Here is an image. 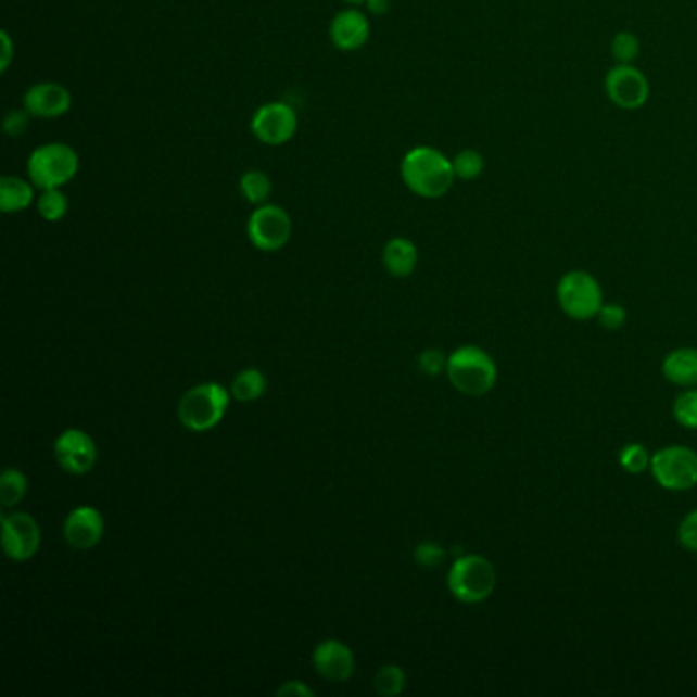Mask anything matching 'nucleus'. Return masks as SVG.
<instances>
[{
	"label": "nucleus",
	"mask_w": 697,
	"mask_h": 697,
	"mask_svg": "<svg viewBox=\"0 0 697 697\" xmlns=\"http://www.w3.org/2000/svg\"><path fill=\"white\" fill-rule=\"evenodd\" d=\"M405 187L423 199H440L453 189L454 166L436 148L419 145L409 150L402 162Z\"/></svg>",
	"instance_id": "obj_1"
},
{
	"label": "nucleus",
	"mask_w": 697,
	"mask_h": 697,
	"mask_svg": "<svg viewBox=\"0 0 697 697\" xmlns=\"http://www.w3.org/2000/svg\"><path fill=\"white\" fill-rule=\"evenodd\" d=\"M446 375L454 389L469 397L487 395L497 383V367L493 358L477 346L454 350L446 363Z\"/></svg>",
	"instance_id": "obj_2"
},
{
	"label": "nucleus",
	"mask_w": 697,
	"mask_h": 697,
	"mask_svg": "<svg viewBox=\"0 0 697 697\" xmlns=\"http://www.w3.org/2000/svg\"><path fill=\"white\" fill-rule=\"evenodd\" d=\"M78 154L68 143H46L34 150L27 162V173L34 187L48 191V189H62L68 185L74 176L78 175Z\"/></svg>",
	"instance_id": "obj_3"
},
{
	"label": "nucleus",
	"mask_w": 697,
	"mask_h": 697,
	"mask_svg": "<svg viewBox=\"0 0 697 697\" xmlns=\"http://www.w3.org/2000/svg\"><path fill=\"white\" fill-rule=\"evenodd\" d=\"M227 403L229 395L221 384H199L182 395L178 419L191 432H207L226 416Z\"/></svg>",
	"instance_id": "obj_4"
},
{
	"label": "nucleus",
	"mask_w": 697,
	"mask_h": 697,
	"mask_svg": "<svg viewBox=\"0 0 697 697\" xmlns=\"http://www.w3.org/2000/svg\"><path fill=\"white\" fill-rule=\"evenodd\" d=\"M497 585L495 567L479 555L460 557L448 573V590L462 604H481L491 597Z\"/></svg>",
	"instance_id": "obj_5"
},
{
	"label": "nucleus",
	"mask_w": 697,
	"mask_h": 697,
	"mask_svg": "<svg viewBox=\"0 0 697 697\" xmlns=\"http://www.w3.org/2000/svg\"><path fill=\"white\" fill-rule=\"evenodd\" d=\"M560 309L576 321L593 319L604 307V293L595 277L585 270L567 273L557 287Z\"/></svg>",
	"instance_id": "obj_6"
},
{
	"label": "nucleus",
	"mask_w": 697,
	"mask_h": 697,
	"mask_svg": "<svg viewBox=\"0 0 697 697\" xmlns=\"http://www.w3.org/2000/svg\"><path fill=\"white\" fill-rule=\"evenodd\" d=\"M655 481L667 491H689L697 485V453L687 446H667L650 458Z\"/></svg>",
	"instance_id": "obj_7"
},
{
	"label": "nucleus",
	"mask_w": 697,
	"mask_h": 697,
	"mask_svg": "<svg viewBox=\"0 0 697 697\" xmlns=\"http://www.w3.org/2000/svg\"><path fill=\"white\" fill-rule=\"evenodd\" d=\"M293 221L279 205H261L250 215L248 236L250 242L262 252H277L291 240Z\"/></svg>",
	"instance_id": "obj_8"
},
{
	"label": "nucleus",
	"mask_w": 697,
	"mask_h": 697,
	"mask_svg": "<svg viewBox=\"0 0 697 697\" xmlns=\"http://www.w3.org/2000/svg\"><path fill=\"white\" fill-rule=\"evenodd\" d=\"M295 109L287 103H268L252 117V134L266 145H282L296 134Z\"/></svg>",
	"instance_id": "obj_9"
},
{
	"label": "nucleus",
	"mask_w": 697,
	"mask_h": 697,
	"mask_svg": "<svg viewBox=\"0 0 697 697\" xmlns=\"http://www.w3.org/2000/svg\"><path fill=\"white\" fill-rule=\"evenodd\" d=\"M606 92L613 105L620 109H641L648 101V80L645 74L630 66L618 64L606 76Z\"/></svg>",
	"instance_id": "obj_10"
},
{
	"label": "nucleus",
	"mask_w": 697,
	"mask_h": 697,
	"mask_svg": "<svg viewBox=\"0 0 697 697\" xmlns=\"http://www.w3.org/2000/svg\"><path fill=\"white\" fill-rule=\"evenodd\" d=\"M39 525L29 514H9L2 518V548L13 560H27L39 548Z\"/></svg>",
	"instance_id": "obj_11"
},
{
	"label": "nucleus",
	"mask_w": 697,
	"mask_h": 697,
	"mask_svg": "<svg viewBox=\"0 0 697 697\" xmlns=\"http://www.w3.org/2000/svg\"><path fill=\"white\" fill-rule=\"evenodd\" d=\"M53 454L58 465L72 474H87L97 462V446L83 430L62 432L53 444Z\"/></svg>",
	"instance_id": "obj_12"
},
{
	"label": "nucleus",
	"mask_w": 697,
	"mask_h": 697,
	"mask_svg": "<svg viewBox=\"0 0 697 697\" xmlns=\"http://www.w3.org/2000/svg\"><path fill=\"white\" fill-rule=\"evenodd\" d=\"M25 109L39 119H58L72 106L71 90L58 83H37L23 97Z\"/></svg>",
	"instance_id": "obj_13"
},
{
	"label": "nucleus",
	"mask_w": 697,
	"mask_h": 697,
	"mask_svg": "<svg viewBox=\"0 0 697 697\" xmlns=\"http://www.w3.org/2000/svg\"><path fill=\"white\" fill-rule=\"evenodd\" d=\"M103 516L94 507H78L64 522V538L74 550H88L103 538Z\"/></svg>",
	"instance_id": "obj_14"
},
{
	"label": "nucleus",
	"mask_w": 697,
	"mask_h": 697,
	"mask_svg": "<svg viewBox=\"0 0 697 697\" xmlns=\"http://www.w3.org/2000/svg\"><path fill=\"white\" fill-rule=\"evenodd\" d=\"M370 36V23L367 15L358 9L340 11L330 25V37L333 46L342 52L360 50Z\"/></svg>",
	"instance_id": "obj_15"
},
{
	"label": "nucleus",
	"mask_w": 697,
	"mask_h": 697,
	"mask_svg": "<svg viewBox=\"0 0 697 697\" xmlns=\"http://www.w3.org/2000/svg\"><path fill=\"white\" fill-rule=\"evenodd\" d=\"M314 667L319 677L342 683L354 673V655L348 646L338 641H326L314 650Z\"/></svg>",
	"instance_id": "obj_16"
},
{
	"label": "nucleus",
	"mask_w": 697,
	"mask_h": 697,
	"mask_svg": "<svg viewBox=\"0 0 697 697\" xmlns=\"http://www.w3.org/2000/svg\"><path fill=\"white\" fill-rule=\"evenodd\" d=\"M662 375L669 383L683 389L697 386V348L669 352V356L662 360Z\"/></svg>",
	"instance_id": "obj_17"
},
{
	"label": "nucleus",
	"mask_w": 697,
	"mask_h": 697,
	"mask_svg": "<svg viewBox=\"0 0 697 697\" xmlns=\"http://www.w3.org/2000/svg\"><path fill=\"white\" fill-rule=\"evenodd\" d=\"M383 262L389 275L405 279L416 270L418 248L407 238H393L389 244L384 245Z\"/></svg>",
	"instance_id": "obj_18"
},
{
	"label": "nucleus",
	"mask_w": 697,
	"mask_h": 697,
	"mask_svg": "<svg viewBox=\"0 0 697 697\" xmlns=\"http://www.w3.org/2000/svg\"><path fill=\"white\" fill-rule=\"evenodd\" d=\"M34 203V187L31 182L17 176L0 178V210L4 213L25 211Z\"/></svg>",
	"instance_id": "obj_19"
},
{
	"label": "nucleus",
	"mask_w": 697,
	"mask_h": 697,
	"mask_svg": "<svg viewBox=\"0 0 697 697\" xmlns=\"http://www.w3.org/2000/svg\"><path fill=\"white\" fill-rule=\"evenodd\" d=\"M264 391H266V379L258 368L242 370L231 384V395L242 403L256 402Z\"/></svg>",
	"instance_id": "obj_20"
},
{
	"label": "nucleus",
	"mask_w": 697,
	"mask_h": 697,
	"mask_svg": "<svg viewBox=\"0 0 697 697\" xmlns=\"http://www.w3.org/2000/svg\"><path fill=\"white\" fill-rule=\"evenodd\" d=\"M240 191L244 194L248 203L261 207V205H266V201L273 194V182H270L268 175H264L261 170H250L240 180Z\"/></svg>",
	"instance_id": "obj_21"
},
{
	"label": "nucleus",
	"mask_w": 697,
	"mask_h": 697,
	"mask_svg": "<svg viewBox=\"0 0 697 697\" xmlns=\"http://www.w3.org/2000/svg\"><path fill=\"white\" fill-rule=\"evenodd\" d=\"M372 685H375V692L379 696H400L403 687H405V673H403L402 667H397V664H384L383 669L377 671Z\"/></svg>",
	"instance_id": "obj_22"
},
{
	"label": "nucleus",
	"mask_w": 697,
	"mask_h": 697,
	"mask_svg": "<svg viewBox=\"0 0 697 697\" xmlns=\"http://www.w3.org/2000/svg\"><path fill=\"white\" fill-rule=\"evenodd\" d=\"M27 491V479L23 472L15 469H7L0 477V502L2 507L17 506L18 502L25 497Z\"/></svg>",
	"instance_id": "obj_23"
},
{
	"label": "nucleus",
	"mask_w": 697,
	"mask_h": 697,
	"mask_svg": "<svg viewBox=\"0 0 697 697\" xmlns=\"http://www.w3.org/2000/svg\"><path fill=\"white\" fill-rule=\"evenodd\" d=\"M37 211L46 221H60L68 213V197L60 189H48L37 199Z\"/></svg>",
	"instance_id": "obj_24"
},
{
	"label": "nucleus",
	"mask_w": 697,
	"mask_h": 697,
	"mask_svg": "<svg viewBox=\"0 0 697 697\" xmlns=\"http://www.w3.org/2000/svg\"><path fill=\"white\" fill-rule=\"evenodd\" d=\"M673 418L685 430H697V386L685 389L675 400Z\"/></svg>",
	"instance_id": "obj_25"
},
{
	"label": "nucleus",
	"mask_w": 697,
	"mask_h": 697,
	"mask_svg": "<svg viewBox=\"0 0 697 697\" xmlns=\"http://www.w3.org/2000/svg\"><path fill=\"white\" fill-rule=\"evenodd\" d=\"M454 175L460 180H474L483 175L485 170V160L477 150H462L458 156L453 160Z\"/></svg>",
	"instance_id": "obj_26"
},
{
	"label": "nucleus",
	"mask_w": 697,
	"mask_h": 697,
	"mask_svg": "<svg viewBox=\"0 0 697 697\" xmlns=\"http://www.w3.org/2000/svg\"><path fill=\"white\" fill-rule=\"evenodd\" d=\"M650 454L643 444H626L620 451V467L630 474H641L646 469H650Z\"/></svg>",
	"instance_id": "obj_27"
},
{
	"label": "nucleus",
	"mask_w": 697,
	"mask_h": 697,
	"mask_svg": "<svg viewBox=\"0 0 697 697\" xmlns=\"http://www.w3.org/2000/svg\"><path fill=\"white\" fill-rule=\"evenodd\" d=\"M641 52V43L636 36L632 34H618L611 41V55L620 62V64H632L636 60V55Z\"/></svg>",
	"instance_id": "obj_28"
},
{
	"label": "nucleus",
	"mask_w": 697,
	"mask_h": 697,
	"mask_svg": "<svg viewBox=\"0 0 697 697\" xmlns=\"http://www.w3.org/2000/svg\"><path fill=\"white\" fill-rule=\"evenodd\" d=\"M414 557H416V562H418L419 567H423V569H436V567H440V565L444 562L446 555H444L442 546H438L434 542H421L418 548H416Z\"/></svg>",
	"instance_id": "obj_29"
},
{
	"label": "nucleus",
	"mask_w": 697,
	"mask_h": 697,
	"mask_svg": "<svg viewBox=\"0 0 697 697\" xmlns=\"http://www.w3.org/2000/svg\"><path fill=\"white\" fill-rule=\"evenodd\" d=\"M597 319L601 324V328H606L608 331L620 330L624 324H626V309L622 305H616V303H610V305H604L597 314Z\"/></svg>",
	"instance_id": "obj_30"
},
{
	"label": "nucleus",
	"mask_w": 697,
	"mask_h": 697,
	"mask_svg": "<svg viewBox=\"0 0 697 697\" xmlns=\"http://www.w3.org/2000/svg\"><path fill=\"white\" fill-rule=\"evenodd\" d=\"M677 536L683 548H687L689 553H697V509L683 518Z\"/></svg>",
	"instance_id": "obj_31"
},
{
	"label": "nucleus",
	"mask_w": 697,
	"mask_h": 697,
	"mask_svg": "<svg viewBox=\"0 0 697 697\" xmlns=\"http://www.w3.org/2000/svg\"><path fill=\"white\" fill-rule=\"evenodd\" d=\"M29 117H31V113H29L27 109H25V111H11V113L4 117V123H2L4 134L11 136V138L23 136V134L27 131V127H29Z\"/></svg>",
	"instance_id": "obj_32"
},
{
	"label": "nucleus",
	"mask_w": 697,
	"mask_h": 697,
	"mask_svg": "<svg viewBox=\"0 0 697 697\" xmlns=\"http://www.w3.org/2000/svg\"><path fill=\"white\" fill-rule=\"evenodd\" d=\"M448 360H444L440 350H426L419 354V368L428 375H438L442 372V368L446 367Z\"/></svg>",
	"instance_id": "obj_33"
},
{
	"label": "nucleus",
	"mask_w": 697,
	"mask_h": 697,
	"mask_svg": "<svg viewBox=\"0 0 697 697\" xmlns=\"http://www.w3.org/2000/svg\"><path fill=\"white\" fill-rule=\"evenodd\" d=\"M277 696L314 697V689H312V687H307V685H305V683H301V681H287L282 687L277 689Z\"/></svg>",
	"instance_id": "obj_34"
},
{
	"label": "nucleus",
	"mask_w": 697,
	"mask_h": 697,
	"mask_svg": "<svg viewBox=\"0 0 697 697\" xmlns=\"http://www.w3.org/2000/svg\"><path fill=\"white\" fill-rule=\"evenodd\" d=\"M0 39H2V60H0V71H9L11 62H13V41H11V36L7 31L0 34Z\"/></svg>",
	"instance_id": "obj_35"
},
{
	"label": "nucleus",
	"mask_w": 697,
	"mask_h": 697,
	"mask_svg": "<svg viewBox=\"0 0 697 697\" xmlns=\"http://www.w3.org/2000/svg\"><path fill=\"white\" fill-rule=\"evenodd\" d=\"M367 4L368 11H370L372 15H377V17L386 15V13H389V7H391L389 0H367Z\"/></svg>",
	"instance_id": "obj_36"
},
{
	"label": "nucleus",
	"mask_w": 697,
	"mask_h": 697,
	"mask_svg": "<svg viewBox=\"0 0 697 697\" xmlns=\"http://www.w3.org/2000/svg\"><path fill=\"white\" fill-rule=\"evenodd\" d=\"M344 2H348L352 7H358V4H365L367 0H344Z\"/></svg>",
	"instance_id": "obj_37"
}]
</instances>
